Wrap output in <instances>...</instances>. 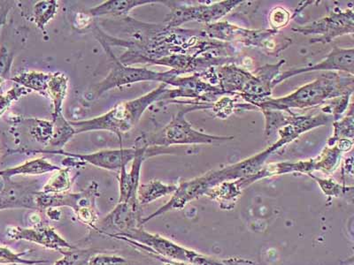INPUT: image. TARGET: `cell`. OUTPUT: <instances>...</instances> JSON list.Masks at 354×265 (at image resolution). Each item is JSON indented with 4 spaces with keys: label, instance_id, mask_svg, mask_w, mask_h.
I'll return each mask as SVG.
<instances>
[{
    "label": "cell",
    "instance_id": "obj_31",
    "mask_svg": "<svg viewBox=\"0 0 354 265\" xmlns=\"http://www.w3.org/2000/svg\"><path fill=\"white\" fill-rule=\"evenodd\" d=\"M308 175L318 183L322 191L325 195H328V197H338L353 190V187H346V185L338 184L337 182L335 181V179L318 178V177L312 175V173H309Z\"/></svg>",
    "mask_w": 354,
    "mask_h": 265
},
{
    "label": "cell",
    "instance_id": "obj_37",
    "mask_svg": "<svg viewBox=\"0 0 354 265\" xmlns=\"http://www.w3.org/2000/svg\"><path fill=\"white\" fill-rule=\"evenodd\" d=\"M12 55L6 46H0V78L4 79L10 74L12 64Z\"/></svg>",
    "mask_w": 354,
    "mask_h": 265
},
{
    "label": "cell",
    "instance_id": "obj_19",
    "mask_svg": "<svg viewBox=\"0 0 354 265\" xmlns=\"http://www.w3.org/2000/svg\"><path fill=\"white\" fill-rule=\"evenodd\" d=\"M68 78L65 74L57 72L50 74L46 95L53 104V119L62 115L63 103L68 94Z\"/></svg>",
    "mask_w": 354,
    "mask_h": 265
},
{
    "label": "cell",
    "instance_id": "obj_22",
    "mask_svg": "<svg viewBox=\"0 0 354 265\" xmlns=\"http://www.w3.org/2000/svg\"><path fill=\"white\" fill-rule=\"evenodd\" d=\"M50 77V74H46V72L30 71L15 75L11 80L19 84V86L27 88L30 91H35V92L39 93L41 96L47 97L46 90Z\"/></svg>",
    "mask_w": 354,
    "mask_h": 265
},
{
    "label": "cell",
    "instance_id": "obj_6",
    "mask_svg": "<svg viewBox=\"0 0 354 265\" xmlns=\"http://www.w3.org/2000/svg\"><path fill=\"white\" fill-rule=\"evenodd\" d=\"M102 44L107 55L112 56L111 61L113 66L107 77L93 88V94L97 99L107 91L129 84L144 83V81H160L161 84L169 85L174 78L181 75L173 69L165 72H157L147 68H135V66L123 64L113 55L106 44L103 43Z\"/></svg>",
    "mask_w": 354,
    "mask_h": 265
},
{
    "label": "cell",
    "instance_id": "obj_18",
    "mask_svg": "<svg viewBox=\"0 0 354 265\" xmlns=\"http://www.w3.org/2000/svg\"><path fill=\"white\" fill-rule=\"evenodd\" d=\"M62 167L53 165L44 157L26 161L22 165L0 171V178L10 179L18 175H43L44 173L56 172Z\"/></svg>",
    "mask_w": 354,
    "mask_h": 265
},
{
    "label": "cell",
    "instance_id": "obj_27",
    "mask_svg": "<svg viewBox=\"0 0 354 265\" xmlns=\"http://www.w3.org/2000/svg\"><path fill=\"white\" fill-rule=\"evenodd\" d=\"M254 110L257 109L250 104L243 102L238 103L232 99L230 95L227 96L221 97L216 102L212 104L211 110H213L214 115L220 119H227L236 110Z\"/></svg>",
    "mask_w": 354,
    "mask_h": 265
},
{
    "label": "cell",
    "instance_id": "obj_10",
    "mask_svg": "<svg viewBox=\"0 0 354 265\" xmlns=\"http://www.w3.org/2000/svg\"><path fill=\"white\" fill-rule=\"evenodd\" d=\"M100 197L99 184L93 181L84 191L79 193L44 194L40 190L36 194L37 209L40 211L53 208L71 207L77 214L84 209H97L96 200Z\"/></svg>",
    "mask_w": 354,
    "mask_h": 265
},
{
    "label": "cell",
    "instance_id": "obj_2",
    "mask_svg": "<svg viewBox=\"0 0 354 265\" xmlns=\"http://www.w3.org/2000/svg\"><path fill=\"white\" fill-rule=\"evenodd\" d=\"M169 85L160 84L159 87L144 95L138 99L124 101L116 105L105 115L86 121H69L75 131V135L93 131L113 132L122 139L137 126L141 117L154 103L160 102Z\"/></svg>",
    "mask_w": 354,
    "mask_h": 265
},
{
    "label": "cell",
    "instance_id": "obj_11",
    "mask_svg": "<svg viewBox=\"0 0 354 265\" xmlns=\"http://www.w3.org/2000/svg\"><path fill=\"white\" fill-rule=\"evenodd\" d=\"M28 153L61 155L71 157L82 161L84 164H90L101 169L109 171H120L123 167L134 160L137 154V148L129 149L103 150L90 154H77L66 153L64 150H30Z\"/></svg>",
    "mask_w": 354,
    "mask_h": 265
},
{
    "label": "cell",
    "instance_id": "obj_5",
    "mask_svg": "<svg viewBox=\"0 0 354 265\" xmlns=\"http://www.w3.org/2000/svg\"><path fill=\"white\" fill-rule=\"evenodd\" d=\"M212 105H198L186 107L173 116L165 128L145 138L148 146L170 147L173 145L218 144L232 141L234 137H220L196 130L186 119L187 113L196 110L211 109Z\"/></svg>",
    "mask_w": 354,
    "mask_h": 265
},
{
    "label": "cell",
    "instance_id": "obj_8",
    "mask_svg": "<svg viewBox=\"0 0 354 265\" xmlns=\"http://www.w3.org/2000/svg\"><path fill=\"white\" fill-rule=\"evenodd\" d=\"M243 1H221L210 5L167 4L170 12L167 15L164 25L167 28H178L189 21H197L205 25L216 23L220 19L241 4Z\"/></svg>",
    "mask_w": 354,
    "mask_h": 265
},
{
    "label": "cell",
    "instance_id": "obj_35",
    "mask_svg": "<svg viewBox=\"0 0 354 265\" xmlns=\"http://www.w3.org/2000/svg\"><path fill=\"white\" fill-rule=\"evenodd\" d=\"M352 97V94L344 95V96L337 97V99H332L330 105H328L330 108V115L333 116L335 121L340 119L341 116L346 112Z\"/></svg>",
    "mask_w": 354,
    "mask_h": 265
},
{
    "label": "cell",
    "instance_id": "obj_30",
    "mask_svg": "<svg viewBox=\"0 0 354 265\" xmlns=\"http://www.w3.org/2000/svg\"><path fill=\"white\" fill-rule=\"evenodd\" d=\"M28 130L35 140L42 144H49L53 135V122L44 121V119H27Z\"/></svg>",
    "mask_w": 354,
    "mask_h": 265
},
{
    "label": "cell",
    "instance_id": "obj_20",
    "mask_svg": "<svg viewBox=\"0 0 354 265\" xmlns=\"http://www.w3.org/2000/svg\"><path fill=\"white\" fill-rule=\"evenodd\" d=\"M242 193L238 179L236 181H223L214 186L207 192L205 195L212 200H216L221 204V207L224 209L232 208L235 205L239 195Z\"/></svg>",
    "mask_w": 354,
    "mask_h": 265
},
{
    "label": "cell",
    "instance_id": "obj_25",
    "mask_svg": "<svg viewBox=\"0 0 354 265\" xmlns=\"http://www.w3.org/2000/svg\"><path fill=\"white\" fill-rule=\"evenodd\" d=\"M342 153L337 149L336 145L325 147L322 153L314 159L315 171H321L327 175L333 173L339 166Z\"/></svg>",
    "mask_w": 354,
    "mask_h": 265
},
{
    "label": "cell",
    "instance_id": "obj_24",
    "mask_svg": "<svg viewBox=\"0 0 354 265\" xmlns=\"http://www.w3.org/2000/svg\"><path fill=\"white\" fill-rule=\"evenodd\" d=\"M59 4L56 0H41L33 8V21L42 32L46 33V25L55 17Z\"/></svg>",
    "mask_w": 354,
    "mask_h": 265
},
{
    "label": "cell",
    "instance_id": "obj_12",
    "mask_svg": "<svg viewBox=\"0 0 354 265\" xmlns=\"http://www.w3.org/2000/svg\"><path fill=\"white\" fill-rule=\"evenodd\" d=\"M6 235L12 241H26L36 243L37 245L61 251L62 249H73L77 247L66 242L58 235L53 227L39 220L30 228L20 226H9L6 228Z\"/></svg>",
    "mask_w": 354,
    "mask_h": 265
},
{
    "label": "cell",
    "instance_id": "obj_32",
    "mask_svg": "<svg viewBox=\"0 0 354 265\" xmlns=\"http://www.w3.org/2000/svg\"><path fill=\"white\" fill-rule=\"evenodd\" d=\"M24 253H15L9 248L0 247V264H20V265H36L47 264L48 261L46 260H28L24 259Z\"/></svg>",
    "mask_w": 354,
    "mask_h": 265
},
{
    "label": "cell",
    "instance_id": "obj_36",
    "mask_svg": "<svg viewBox=\"0 0 354 265\" xmlns=\"http://www.w3.org/2000/svg\"><path fill=\"white\" fill-rule=\"evenodd\" d=\"M88 265H127V261L118 255L97 253L91 257Z\"/></svg>",
    "mask_w": 354,
    "mask_h": 265
},
{
    "label": "cell",
    "instance_id": "obj_21",
    "mask_svg": "<svg viewBox=\"0 0 354 265\" xmlns=\"http://www.w3.org/2000/svg\"><path fill=\"white\" fill-rule=\"evenodd\" d=\"M177 185L165 184V183L153 179L145 184L139 185L137 199L139 205L153 203L161 197L175 193Z\"/></svg>",
    "mask_w": 354,
    "mask_h": 265
},
{
    "label": "cell",
    "instance_id": "obj_3",
    "mask_svg": "<svg viewBox=\"0 0 354 265\" xmlns=\"http://www.w3.org/2000/svg\"><path fill=\"white\" fill-rule=\"evenodd\" d=\"M283 59L277 64L265 65L254 72H250L234 64L217 66L216 74L218 86L230 96H239L240 99H266L270 97L273 83L279 75Z\"/></svg>",
    "mask_w": 354,
    "mask_h": 265
},
{
    "label": "cell",
    "instance_id": "obj_33",
    "mask_svg": "<svg viewBox=\"0 0 354 265\" xmlns=\"http://www.w3.org/2000/svg\"><path fill=\"white\" fill-rule=\"evenodd\" d=\"M30 91L21 86H17L6 91L4 94H0V117L8 110L12 104L26 96Z\"/></svg>",
    "mask_w": 354,
    "mask_h": 265
},
{
    "label": "cell",
    "instance_id": "obj_15",
    "mask_svg": "<svg viewBox=\"0 0 354 265\" xmlns=\"http://www.w3.org/2000/svg\"><path fill=\"white\" fill-rule=\"evenodd\" d=\"M2 179V178H1ZM3 179L0 189V210L8 209L36 210L35 198L39 192L37 182H14Z\"/></svg>",
    "mask_w": 354,
    "mask_h": 265
},
{
    "label": "cell",
    "instance_id": "obj_9",
    "mask_svg": "<svg viewBox=\"0 0 354 265\" xmlns=\"http://www.w3.org/2000/svg\"><path fill=\"white\" fill-rule=\"evenodd\" d=\"M294 32L315 36L310 43H328L337 37L353 35L354 30V14L352 9L334 11L328 17L305 25L292 28Z\"/></svg>",
    "mask_w": 354,
    "mask_h": 265
},
{
    "label": "cell",
    "instance_id": "obj_28",
    "mask_svg": "<svg viewBox=\"0 0 354 265\" xmlns=\"http://www.w3.org/2000/svg\"><path fill=\"white\" fill-rule=\"evenodd\" d=\"M334 134L333 137L328 139V147L334 146L338 140L341 139H351L353 138V106H351L348 115L344 117L342 119H338L334 121L333 124Z\"/></svg>",
    "mask_w": 354,
    "mask_h": 265
},
{
    "label": "cell",
    "instance_id": "obj_23",
    "mask_svg": "<svg viewBox=\"0 0 354 265\" xmlns=\"http://www.w3.org/2000/svg\"><path fill=\"white\" fill-rule=\"evenodd\" d=\"M53 135L48 144L52 150H62L66 144L75 135V129L63 115L53 119Z\"/></svg>",
    "mask_w": 354,
    "mask_h": 265
},
{
    "label": "cell",
    "instance_id": "obj_14",
    "mask_svg": "<svg viewBox=\"0 0 354 265\" xmlns=\"http://www.w3.org/2000/svg\"><path fill=\"white\" fill-rule=\"evenodd\" d=\"M139 143L136 144L137 148V154L134 160L132 161V168L131 172L128 173L126 167L120 170V197L118 203H126L134 206H140L139 205L137 194L139 187V181H140V173L142 166L145 160L149 157L148 154V144L145 138L138 137Z\"/></svg>",
    "mask_w": 354,
    "mask_h": 265
},
{
    "label": "cell",
    "instance_id": "obj_40",
    "mask_svg": "<svg viewBox=\"0 0 354 265\" xmlns=\"http://www.w3.org/2000/svg\"><path fill=\"white\" fill-rule=\"evenodd\" d=\"M151 257L157 258L158 260H160L162 265H192L187 264L185 263H180V262L171 261L169 259H166V258L159 257V255H151Z\"/></svg>",
    "mask_w": 354,
    "mask_h": 265
},
{
    "label": "cell",
    "instance_id": "obj_17",
    "mask_svg": "<svg viewBox=\"0 0 354 265\" xmlns=\"http://www.w3.org/2000/svg\"><path fill=\"white\" fill-rule=\"evenodd\" d=\"M157 2L153 0H109L91 8L88 10V14L91 17L111 15V17L126 18L133 9Z\"/></svg>",
    "mask_w": 354,
    "mask_h": 265
},
{
    "label": "cell",
    "instance_id": "obj_34",
    "mask_svg": "<svg viewBox=\"0 0 354 265\" xmlns=\"http://www.w3.org/2000/svg\"><path fill=\"white\" fill-rule=\"evenodd\" d=\"M290 20V12L286 8H274L270 14V22L272 30H277L281 28L286 27Z\"/></svg>",
    "mask_w": 354,
    "mask_h": 265
},
{
    "label": "cell",
    "instance_id": "obj_39",
    "mask_svg": "<svg viewBox=\"0 0 354 265\" xmlns=\"http://www.w3.org/2000/svg\"><path fill=\"white\" fill-rule=\"evenodd\" d=\"M47 216L52 219L53 220H59L61 219L62 213L58 210V208H53V209H49L46 210Z\"/></svg>",
    "mask_w": 354,
    "mask_h": 265
},
{
    "label": "cell",
    "instance_id": "obj_38",
    "mask_svg": "<svg viewBox=\"0 0 354 265\" xmlns=\"http://www.w3.org/2000/svg\"><path fill=\"white\" fill-rule=\"evenodd\" d=\"M337 148L338 150L341 151V153H348L353 148V140L351 139H341V140H338L336 143Z\"/></svg>",
    "mask_w": 354,
    "mask_h": 265
},
{
    "label": "cell",
    "instance_id": "obj_16",
    "mask_svg": "<svg viewBox=\"0 0 354 265\" xmlns=\"http://www.w3.org/2000/svg\"><path fill=\"white\" fill-rule=\"evenodd\" d=\"M140 206L126 203H118L111 213L97 226V231L104 233L109 230H115L116 233H128L133 229L142 227Z\"/></svg>",
    "mask_w": 354,
    "mask_h": 265
},
{
    "label": "cell",
    "instance_id": "obj_26",
    "mask_svg": "<svg viewBox=\"0 0 354 265\" xmlns=\"http://www.w3.org/2000/svg\"><path fill=\"white\" fill-rule=\"evenodd\" d=\"M53 173L46 184L43 186L41 193L44 194H61L68 192L71 187V169L69 167L61 168Z\"/></svg>",
    "mask_w": 354,
    "mask_h": 265
},
{
    "label": "cell",
    "instance_id": "obj_7",
    "mask_svg": "<svg viewBox=\"0 0 354 265\" xmlns=\"http://www.w3.org/2000/svg\"><path fill=\"white\" fill-rule=\"evenodd\" d=\"M201 33L212 40L221 42L236 41L245 44V46L263 49L268 52H281V50L277 48L276 42L274 41V37L278 34L277 30H250L230 24L229 22H216L205 25Z\"/></svg>",
    "mask_w": 354,
    "mask_h": 265
},
{
    "label": "cell",
    "instance_id": "obj_29",
    "mask_svg": "<svg viewBox=\"0 0 354 265\" xmlns=\"http://www.w3.org/2000/svg\"><path fill=\"white\" fill-rule=\"evenodd\" d=\"M63 255L61 260L57 261L55 265H88V260L93 255L97 254L96 249H79L75 248L68 251H59Z\"/></svg>",
    "mask_w": 354,
    "mask_h": 265
},
{
    "label": "cell",
    "instance_id": "obj_13",
    "mask_svg": "<svg viewBox=\"0 0 354 265\" xmlns=\"http://www.w3.org/2000/svg\"><path fill=\"white\" fill-rule=\"evenodd\" d=\"M315 71H338L350 75L354 74V50L352 48L343 49L334 47L328 55L318 64L305 66V68H292L279 74L274 81V88L283 83L287 79L296 77V75L306 74Z\"/></svg>",
    "mask_w": 354,
    "mask_h": 265
},
{
    "label": "cell",
    "instance_id": "obj_4",
    "mask_svg": "<svg viewBox=\"0 0 354 265\" xmlns=\"http://www.w3.org/2000/svg\"><path fill=\"white\" fill-rule=\"evenodd\" d=\"M106 235L128 242L148 254L159 255L166 259L194 265H223V261L211 259L191 249L183 248L162 236L145 231L142 227L133 229L132 231L123 235L118 233Z\"/></svg>",
    "mask_w": 354,
    "mask_h": 265
},
{
    "label": "cell",
    "instance_id": "obj_1",
    "mask_svg": "<svg viewBox=\"0 0 354 265\" xmlns=\"http://www.w3.org/2000/svg\"><path fill=\"white\" fill-rule=\"evenodd\" d=\"M353 75L330 72L322 75L308 84L303 85L286 97L251 99L243 97V102L256 108L272 110H305L320 106L328 100L353 93Z\"/></svg>",
    "mask_w": 354,
    "mask_h": 265
}]
</instances>
